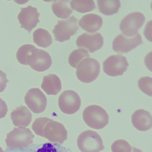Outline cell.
Segmentation results:
<instances>
[{
	"label": "cell",
	"instance_id": "obj_14",
	"mask_svg": "<svg viewBox=\"0 0 152 152\" xmlns=\"http://www.w3.org/2000/svg\"><path fill=\"white\" fill-rule=\"evenodd\" d=\"M103 44L104 39L99 33H85L79 36L76 40V45L78 48H84L90 53H93L100 49Z\"/></svg>",
	"mask_w": 152,
	"mask_h": 152
},
{
	"label": "cell",
	"instance_id": "obj_6",
	"mask_svg": "<svg viewBox=\"0 0 152 152\" xmlns=\"http://www.w3.org/2000/svg\"><path fill=\"white\" fill-rule=\"evenodd\" d=\"M78 23V19L74 16L66 20L58 21L53 30L55 39L60 42L70 39L79 29Z\"/></svg>",
	"mask_w": 152,
	"mask_h": 152
},
{
	"label": "cell",
	"instance_id": "obj_21",
	"mask_svg": "<svg viewBox=\"0 0 152 152\" xmlns=\"http://www.w3.org/2000/svg\"><path fill=\"white\" fill-rule=\"evenodd\" d=\"M33 40L38 46L43 48H48L52 43L51 34L48 31L42 28H39L34 31Z\"/></svg>",
	"mask_w": 152,
	"mask_h": 152
},
{
	"label": "cell",
	"instance_id": "obj_29",
	"mask_svg": "<svg viewBox=\"0 0 152 152\" xmlns=\"http://www.w3.org/2000/svg\"><path fill=\"white\" fill-rule=\"evenodd\" d=\"M8 107L6 102L0 98V119L4 118L8 112Z\"/></svg>",
	"mask_w": 152,
	"mask_h": 152
},
{
	"label": "cell",
	"instance_id": "obj_18",
	"mask_svg": "<svg viewBox=\"0 0 152 152\" xmlns=\"http://www.w3.org/2000/svg\"><path fill=\"white\" fill-rule=\"evenodd\" d=\"M41 88L48 95H56L62 89V83L57 75L49 74L43 77Z\"/></svg>",
	"mask_w": 152,
	"mask_h": 152
},
{
	"label": "cell",
	"instance_id": "obj_3",
	"mask_svg": "<svg viewBox=\"0 0 152 152\" xmlns=\"http://www.w3.org/2000/svg\"><path fill=\"white\" fill-rule=\"evenodd\" d=\"M34 135L31 130L24 127L14 128L7 134L6 139L7 147L11 148H26L33 143Z\"/></svg>",
	"mask_w": 152,
	"mask_h": 152
},
{
	"label": "cell",
	"instance_id": "obj_1",
	"mask_svg": "<svg viewBox=\"0 0 152 152\" xmlns=\"http://www.w3.org/2000/svg\"><path fill=\"white\" fill-rule=\"evenodd\" d=\"M32 129L36 135L46 138L49 141L62 145L67 140V130L62 124L47 117L37 118Z\"/></svg>",
	"mask_w": 152,
	"mask_h": 152
},
{
	"label": "cell",
	"instance_id": "obj_8",
	"mask_svg": "<svg viewBox=\"0 0 152 152\" xmlns=\"http://www.w3.org/2000/svg\"><path fill=\"white\" fill-rule=\"evenodd\" d=\"M81 104L79 94L72 90L65 91L59 96L58 106L64 113L72 115L79 111Z\"/></svg>",
	"mask_w": 152,
	"mask_h": 152
},
{
	"label": "cell",
	"instance_id": "obj_30",
	"mask_svg": "<svg viewBox=\"0 0 152 152\" xmlns=\"http://www.w3.org/2000/svg\"><path fill=\"white\" fill-rule=\"evenodd\" d=\"M132 152H143L140 149H138V148H136L133 147V150H132Z\"/></svg>",
	"mask_w": 152,
	"mask_h": 152
},
{
	"label": "cell",
	"instance_id": "obj_16",
	"mask_svg": "<svg viewBox=\"0 0 152 152\" xmlns=\"http://www.w3.org/2000/svg\"><path fill=\"white\" fill-rule=\"evenodd\" d=\"M10 116L15 126L25 128L31 124L32 115L26 107L20 106L11 113Z\"/></svg>",
	"mask_w": 152,
	"mask_h": 152
},
{
	"label": "cell",
	"instance_id": "obj_27",
	"mask_svg": "<svg viewBox=\"0 0 152 152\" xmlns=\"http://www.w3.org/2000/svg\"><path fill=\"white\" fill-rule=\"evenodd\" d=\"M37 152H68L64 147L56 143H47L39 148Z\"/></svg>",
	"mask_w": 152,
	"mask_h": 152
},
{
	"label": "cell",
	"instance_id": "obj_28",
	"mask_svg": "<svg viewBox=\"0 0 152 152\" xmlns=\"http://www.w3.org/2000/svg\"><path fill=\"white\" fill-rule=\"evenodd\" d=\"M8 82L7 74L1 70H0V93L5 90Z\"/></svg>",
	"mask_w": 152,
	"mask_h": 152
},
{
	"label": "cell",
	"instance_id": "obj_4",
	"mask_svg": "<svg viewBox=\"0 0 152 152\" xmlns=\"http://www.w3.org/2000/svg\"><path fill=\"white\" fill-rule=\"evenodd\" d=\"M77 143L82 152H99L104 149L101 137L94 131L82 132L78 137Z\"/></svg>",
	"mask_w": 152,
	"mask_h": 152
},
{
	"label": "cell",
	"instance_id": "obj_23",
	"mask_svg": "<svg viewBox=\"0 0 152 152\" xmlns=\"http://www.w3.org/2000/svg\"><path fill=\"white\" fill-rule=\"evenodd\" d=\"M88 52L83 49H79L75 50L71 53L68 58L69 64L74 68H77V65L80 61L84 58L89 57Z\"/></svg>",
	"mask_w": 152,
	"mask_h": 152
},
{
	"label": "cell",
	"instance_id": "obj_11",
	"mask_svg": "<svg viewBox=\"0 0 152 152\" xmlns=\"http://www.w3.org/2000/svg\"><path fill=\"white\" fill-rule=\"evenodd\" d=\"M27 64L35 71L43 72L48 70L52 65V59L48 52L35 48L27 58Z\"/></svg>",
	"mask_w": 152,
	"mask_h": 152
},
{
	"label": "cell",
	"instance_id": "obj_17",
	"mask_svg": "<svg viewBox=\"0 0 152 152\" xmlns=\"http://www.w3.org/2000/svg\"><path fill=\"white\" fill-rule=\"evenodd\" d=\"M84 31L94 33L99 31L103 24V19L100 16L94 14H89L83 16L79 23Z\"/></svg>",
	"mask_w": 152,
	"mask_h": 152
},
{
	"label": "cell",
	"instance_id": "obj_25",
	"mask_svg": "<svg viewBox=\"0 0 152 152\" xmlns=\"http://www.w3.org/2000/svg\"><path fill=\"white\" fill-rule=\"evenodd\" d=\"M112 152H131L132 147L129 142L123 139L115 141L111 146Z\"/></svg>",
	"mask_w": 152,
	"mask_h": 152
},
{
	"label": "cell",
	"instance_id": "obj_9",
	"mask_svg": "<svg viewBox=\"0 0 152 152\" xmlns=\"http://www.w3.org/2000/svg\"><path fill=\"white\" fill-rule=\"evenodd\" d=\"M129 64L127 58L120 55L107 58L103 63L104 72L111 77L121 75L127 70Z\"/></svg>",
	"mask_w": 152,
	"mask_h": 152
},
{
	"label": "cell",
	"instance_id": "obj_7",
	"mask_svg": "<svg viewBox=\"0 0 152 152\" xmlns=\"http://www.w3.org/2000/svg\"><path fill=\"white\" fill-rule=\"evenodd\" d=\"M145 16L140 12L130 13L121 21L120 29L125 36L132 37L137 33L139 29L145 22Z\"/></svg>",
	"mask_w": 152,
	"mask_h": 152
},
{
	"label": "cell",
	"instance_id": "obj_10",
	"mask_svg": "<svg viewBox=\"0 0 152 152\" xmlns=\"http://www.w3.org/2000/svg\"><path fill=\"white\" fill-rule=\"evenodd\" d=\"M25 102L32 112L36 114L44 112L47 105L46 96L38 88H32L28 91L25 97Z\"/></svg>",
	"mask_w": 152,
	"mask_h": 152
},
{
	"label": "cell",
	"instance_id": "obj_19",
	"mask_svg": "<svg viewBox=\"0 0 152 152\" xmlns=\"http://www.w3.org/2000/svg\"><path fill=\"white\" fill-rule=\"evenodd\" d=\"M99 10L105 15H112L118 13L121 4L118 0L97 1Z\"/></svg>",
	"mask_w": 152,
	"mask_h": 152
},
{
	"label": "cell",
	"instance_id": "obj_15",
	"mask_svg": "<svg viewBox=\"0 0 152 152\" xmlns=\"http://www.w3.org/2000/svg\"><path fill=\"white\" fill-rule=\"evenodd\" d=\"M133 126L140 131H146L152 127V116L149 112L143 109L136 110L132 116Z\"/></svg>",
	"mask_w": 152,
	"mask_h": 152
},
{
	"label": "cell",
	"instance_id": "obj_22",
	"mask_svg": "<svg viewBox=\"0 0 152 152\" xmlns=\"http://www.w3.org/2000/svg\"><path fill=\"white\" fill-rule=\"evenodd\" d=\"M71 6L73 10L81 13L91 12L96 8L95 2L92 0L72 1Z\"/></svg>",
	"mask_w": 152,
	"mask_h": 152
},
{
	"label": "cell",
	"instance_id": "obj_20",
	"mask_svg": "<svg viewBox=\"0 0 152 152\" xmlns=\"http://www.w3.org/2000/svg\"><path fill=\"white\" fill-rule=\"evenodd\" d=\"M52 10L54 14L58 18H67L72 13L70 7V1H58L53 3Z\"/></svg>",
	"mask_w": 152,
	"mask_h": 152
},
{
	"label": "cell",
	"instance_id": "obj_24",
	"mask_svg": "<svg viewBox=\"0 0 152 152\" xmlns=\"http://www.w3.org/2000/svg\"><path fill=\"white\" fill-rule=\"evenodd\" d=\"M35 48H36L34 46L30 44H26L21 46L18 49L16 54L17 59L18 62L22 64L28 65L27 58Z\"/></svg>",
	"mask_w": 152,
	"mask_h": 152
},
{
	"label": "cell",
	"instance_id": "obj_5",
	"mask_svg": "<svg viewBox=\"0 0 152 152\" xmlns=\"http://www.w3.org/2000/svg\"><path fill=\"white\" fill-rule=\"evenodd\" d=\"M100 70V64L97 60L93 58H85L77 66L76 76L82 82L90 83L97 78Z\"/></svg>",
	"mask_w": 152,
	"mask_h": 152
},
{
	"label": "cell",
	"instance_id": "obj_2",
	"mask_svg": "<svg viewBox=\"0 0 152 152\" xmlns=\"http://www.w3.org/2000/svg\"><path fill=\"white\" fill-rule=\"evenodd\" d=\"M83 117L89 127L95 129H103L109 122V116L106 111L97 105L87 107L83 113Z\"/></svg>",
	"mask_w": 152,
	"mask_h": 152
},
{
	"label": "cell",
	"instance_id": "obj_13",
	"mask_svg": "<svg viewBox=\"0 0 152 152\" xmlns=\"http://www.w3.org/2000/svg\"><path fill=\"white\" fill-rule=\"evenodd\" d=\"M40 14L36 8L31 6L21 9L18 16V19L21 25V28L30 33L37 26L40 22L39 20Z\"/></svg>",
	"mask_w": 152,
	"mask_h": 152
},
{
	"label": "cell",
	"instance_id": "obj_12",
	"mask_svg": "<svg viewBox=\"0 0 152 152\" xmlns=\"http://www.w3.org/2000/svg\"><path fill=\"white\" fill-rule=\"evenodd\" d=\"M143 43L142 38L139 33L131 38H128L123 34L115 37L113 42V50L118 53H128Z\"/></svg>",
	"mask_w": 152,
	"mask_h": 152
},
{
	"label": "cell",
	"instance_id": "obj_26",
	"mask_svg": "<svg viewBox=\"0 0 152 152\" xmlns=\"http://www.w3.org/2000/svg\"><path fill=\"white\" fill-rule=\"evenodd\" d=\"M140 89L148 96H152V79L148 76L140 78L138 82Z\"/></svg>",
	"mask_w": 152,
	"mask_h": 152
},
{
	"label": "cell",
	"instance_id": "obj_31",
	"mask_svg": "<svg viewBox=\"0 0 152 152\" xmlns=\"http://www.w3.org/2000/svg\"><path fill=\"white\" fill-rule=\"evenodd\" d=\"M0 152H5L2 149V148L1 147H0Z\"/></svg>",
	"mask_w": 152,
	"mask_h": 152
}]
</instances>
